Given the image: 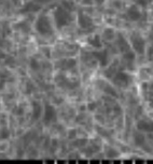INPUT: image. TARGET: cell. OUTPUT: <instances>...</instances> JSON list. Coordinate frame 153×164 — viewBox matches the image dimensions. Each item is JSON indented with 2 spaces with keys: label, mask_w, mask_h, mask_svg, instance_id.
<instances>
[{
  "label": "cell",
  "mask_w": 153,
  "mask_h": 164,
  "mask_svg": "<svg viewBox=\"0 0 153 164\" xmlns=\"http://www.w3.org/2000/svg\"><path fill=\"white\" fill-rule=\"evenodd\" d=\"M57 119V115L54 106L51 104H46L44 108V117H43V123L45 126H50L52 122H55Z\"/></svg>",
  "instance_id": "1"
},
{
  "label": "cell",
  "mask_w": 153,
  "mask_h": 164,
  "mask_svg": "<svg viewBox=\"0 0 153 164\" xmlns=\"http://www.w3.org/2000/svg\"><path fill=\"white\" fill-rule=\"evenodd\" d=\"M130 82H132V78H130V75H127L126 73L122 72L118 73L114 76V78H113V83L115 85L120 86V87H126V86H128Z\"/></svg>",
  "instance_id": "2"
},
{
  "label": "cell",
  "mask_w": 153,
  "mask_h": 164,
  "mask_svg": "<svg viewBox=\"0 0 153 164\" xmlns=\"http://www.w3.org/2000/svg\"><path fill=\"white\" fill-rule=\"evenodd\" d=\"M37 29L41 33H43V35L51 32V25L49 19L46 18V17H44V16H41L39 18L38 23H37Z\"/></svg>",
  "instance_id": "3"
},
{
  "label": "cell",
  "mask_w": 153,
  "mask_h": 164,
  "mask_svg": "<svg viewBox=\"0 0 153 164\" xmlns=\"http://www.w3.org/2000/svg\"><path fill=\"white\" fill-rule=\"evenodd\" d=\"M69 15L66 12L61 11V10H57L56 12V22H57L58 27H61L66 25L69 22Z\"/></svg>",
  "instance_id": "4"
},
{
  "label": "cell",
  "mask_w": 153,
  "mask_h": 164,
  "mask_svg": "<svg viewBox=\"0 0 153 164\" xmlns=\"http://www.w3.org/2000/svg\"><path fill=\"white\" fill-rule=\"evenodd\" d=\"M42 106L39 102H32V120H37L41 116Z\"/></svg>",
  "instance_id": "5"
},
{
  "label": "cell",
  "mask_w": 153,
  "mask_h": 164,
  "mask_svg": "<svg viewBox=\"0 0 153 164\" xmlns=\"http://www.w3.org/2000/svg\"><path fill=\"white\" fill-rule=\"evenodd\" d=\"M137 128L139 131H151L152 130V125L149 123L148 121H145V120H141V121L138 122L137 125Z\"/></svg>",
  "instance_id": "6"
},
{
  "label": "cell",
  "mask_w": 153,
  "mask_h": 164,
  "mask_svg": "<svg viewBox=\"0 0 153 164\" xmlns=\"http://www.w3.org/2000/svg\"><path fill=\"white\" fill-rule=\"evenodd\" d=\"M133 41H134L135 48H136V50H137L139 53H143V46H145V44H143L142 39L139 38V37H137V38L133 39Z\"/></svg>",
  "instance_id": "7"
},
{
  "label": "cell",
  "mask_w": 153,
  "mask_h": 164,
  "mask_svg": "<svg viewBox=\"0 0 153 164\" xmlns=\"http://www.w3.org/2000/svg\"><path fill=\"white\" fill-rule=\"evenodd\" d=\"M101 89H103V90L106 92V93H108V95H113V97H118V95H116V91H115L113 88L111 87L110 85L103 84V86H101Z\"/></svg>",
  "instance_id": "8"
},
{
  "label": "cell",
  "mask_w": 153,
  "mask_h": 164,
  "mask_svg": "<svg viewBox=\"0 0 153 164\" xmlns=\"http://www.w3.org/2000/svg\"><path fill=\"white\" fill-rule=\"evenodd\" d=\"M135 143L137 145H143L145 143V136L140 133H135Z\"/></svg>",
  "instance_id": "9"
},
{
  "label": "cell",
  "mask_w": 153,
  "mask_h": 164,
  "mask_svg": "<svg viewBox=\"0 0 153 164\" xmlns=\"http://www.w3.org/2000/svg\"><path fill=\"white\" fill-rule=\"evenodd\" d=\"M79 23H80V25L82 27L86 28V27H90L88 25H91V20H90L86 16H81L80 19H79Z\"/></svg>",
  "instance_id": "10"
},
{
  "label": "cell",
  "mask_w": 153,
  "mask_h": 164,
  "mask_svg": "<svg viewBox=\"0 0 153 164\" xmlns=\"http://www.w3.org/2000/svg\"><path fill=\"white\" fill-rule=\"evenodd\" d=\"M130 18L133 19H137L139 17V13L137 12V10L135 8H133L132 10L130 11Z\"/></svg>",
  "instance_id": "11"
},
{
  "label": "cell",
  "mask_w": 153,
  "mask_h": 164,
  "mask_svg": "<svg viewBox=\"0 0 153 164\" xmlns=\"http://www.w3.org/2000/svg\"><path fill=\"white\" fill-rule=\"evenodd\" d=\"M9 135H10V132H9V130L7 128H4V129L1 130V133H0V138H8Z\"/></svg>",
  "instance_id": "12"
},
{
  "label": "cell",
  "mask_w": 153,
  "mask_h": 164,
  "mask_svg": "<svg viewBox=\"0 0 153 164\" xmlns=\"http://www.w3.org/2000/svg\"><path fill=\"white\" fill-rule=\"evenodd\" d=\"M86 144H88V140H85V138H83V140H79V141H76L74 143H73V145L76 146V147L85 146Z\"/></svg>",
  "instance_id": "13"
},
{
  "label": "cell",
  "mask_w": 153,
  "mask_h": 164,
  "mask_svg": "<svg viewBox=\"0 0 153 164\" xmlns=\"http://www.w3.org/2000/svg\"><path fill=\"white\" fill-rule=\"evenodd\" d=\"M107 154H108V157H109V158H115V157L119 156V152H118L116 150H114V149L110 148V149H109V151L107 152Z\"/></svg>",
  "instance_id": "14"
},
{
  "label": "cell",
  "mask_w": 153,
  "mask_h": 164,
  "mask_svg": "<svg viewBox=\"0 0 153 164\" xmlns=\"http://www.w3.org/2000/svg\"><path fill=\"white\" fill-rule=\"evenodd\" d=\"M13 113L15 115H23L24 114V108L23 107H16L13 110Z\"/></svg>",
  "instance_id": "15"
},
{
  "label": "cell",
  "mask_w": 153,
  "mask_h": 164,
  "mask_svg": "<svg viewBox=\"0 0 153 164\" xmlns=\"http://www.w3.org/2000/svg\"><path fill=\"white\" fill-rule=\"evenodd\" d=\"M96 107H97V104L95 103V102H93V103H88V108L90 112H94L96 110Z\"/></svg>",
  "instance_id": "16"
},
{
  "label": "cell",
  "mask_w": 153,
  "mask_h": 164,
  "mask_svg": "<svg viewBox=\"0 0 153 164\" xmlns=\"http://www.w3.org/2000/svg\"><path fill=\"white\" fill-rule=\"evenodd\" d=\"M76 136V130L72 129L71 131H69V138L71 140V138H74Z\"/></svg>",
  "instance_id": "17"
}]
</instances>
